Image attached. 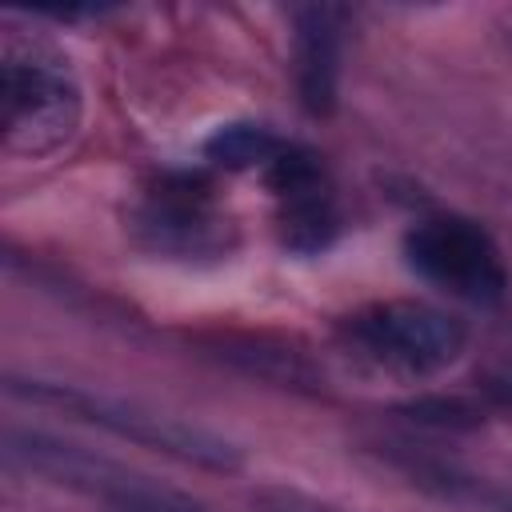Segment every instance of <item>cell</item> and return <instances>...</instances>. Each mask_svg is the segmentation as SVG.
Instances as JSON below:
<instances>
[{
	"mask_svg": "<svg viewBox=\"0 0 512 512\" xmlns=\"http://www.w3.org/2000/svg\"><path fill=\"white\" fill-rule=\"evenodd\" d=\"M84 120V88L68 56L20 28L0 24V144L8 156L40 160L60 152Z\"/></svg>",
	"mask_w": 512,
	"mask_h": 512,
	"instance_id": "obj_1",
	"label": "cell"
},
{
	"mask_svg": "<svg viewBox=\"0 0 512 512\" xmlns=\"http://www.w3.org/2000/svg\"><path fill=\"white\" fill-rule=\"evenodd\" d=\"M4 392L16 396V400L40 404V408H56L72 420L104 428L116 440L140 444V448L172 456L180 464H196V468H208V472H236L244 464L240 448L232 440H224L220 432H212L196 420H180L172 412L148 408L140 400L92 392V388L64 384V380H36V376H8Z\"/></svg>",
	"mask_w": 512,
	"mask_h": 512,
	"instance_id": "obj_2",
	"label": "cell"
},
{
	"mask_svg": "<svg viewBox=\"0 0 512 512\" xmlns=\"http://www.w3.org/2000/svg\"><path fill=\"white\" fill-rule=\"evenodd\" d=\"M4 460L8 468L96 500L104 512H204L188 492L40 428H4Z\"/></svg>",
	"mask_w": 512,
	"mask_h": 512,
	"instance_id": "obj_3",
	"label": "cell"
},
{
	"mask_svg": "<svg viewBox=\"0 0 512 512\" xmlns=\"http://www.w3.org/2000/svg\"><path fill=\"white\" fill-rule=\"evenodd\" d=\"M340 340L364 364L392 376H436L468 348V328L448 308L424 300H380L340 320Z\"/></svg>",
	"mask_w": 512,
	"mask_h": 512,
	"instance_id": "obj_4",
	"label": "cell"
},
{
	"mask_svg": "<svg viewBox=\"0 0 512 512\" xmlns=\"http://www.w3.org/2000/svg\"><path fill=\"white\" fill-rule=\"evenodd\" d=\"M404 260L420 280L476 308L504 304L512 288L496 236L484 224L456 212L416 220L404 236Z\"/></svg>",
	"mask_w": 512,
	"mask_h": 512,
	"instance_id": "obj_5",
	"label": "cell"
},
{
	"mask_svg": "<svg viewBox=\"0 0 512 512\" xmlns=\"http://www.w3.org/2000/svg\"><path fill=\"white\" fill-rule=\"evenodd\" d=\"M132 232L148 252L168 260H220L232 248V220L196 172H168L144 188Z\"/></svg>",
	"mask_w": 512,
	"mask_h": 512,
	"instance_id": "obj_6",
	"label": "cell"
},
{
	"mask_svg": "<svg viewBox=\"0 0 512 512\" xmlns=\"http://www.w3.org/2000/svg\"><path fill=\"white\" fill-rule=\"evenodd\" d=\"M264 180L276 196V228L288 252L316 256L336 244L340 204L316 152L300 144H284L280 156L264 168Z\"/></svg>",
	"mask_w": 512,
	"mask_h": 512,
	"instance_id": "obj_7",
	"label": "cell"
},
{
	"mask_svg": "<svg viewBox=\"0 0 512 512\" xmlns=\"http://www.w3.org/2000/svg\"><path fill=\"white\" fill-rule=\"evenodd\" d=\"M344 20L340 4H296L292 8V72L300 104L312 116H328L340 96L344 72Z\"/></svg>",
	"mask_w": 512,
	"mask_h": 512,
	"instance_id": "obj_8",
	"label": "cell"
},
{
	"mask_svg": "<svg viewBox=\"0 0 512 512\" xmlns=\"http://www.w3.org/2000/svg\"><path fill=\"white\" fill-rule=\"evenodd\" d=\"M284 140L264 128V124H252V120H236V124H224L216 128L208 140H204V156L220 168H268L276 156H280Z\"/></svg>",
	"mask_w": 512,
	"mask_h": 512,
	"instance_id": "obj_9",
	"label": "cell"
},
{
	"mask_svg": "<svg viewBox=\"0 0 512 512\" xmlns=\"http://www.w3.org/2000/svg\"><path fill=\"white\" fill-rule=\"evenodd\" d=\"M408 412H412V420L436 424V428H472V424H480L476 408H468L464 400H444V396L416 400V404H408Z\"/></svg>",
	"mask_w": 512,
	"mask_h": 512,
	"instance_id": "obj_10",
	"label": "cell"
},
{
	"mask_svg": "<svg viewBox=\"0 0 512 512\" xmlns=\"http://www.w3.org/2000/svg\"><path fill=\"white\" fill-rule=\"evenodd\" d=\"M256 512H340V508H332V504H324V500H316V496H308L300 488L276 484V488H260L256 492Z\"/></svg>",
	"mask_w": 512,
	"mask_h": 512,
	"instance_id": "obj_11",
	"label": "cell"
}]
</instances>
